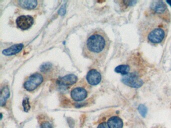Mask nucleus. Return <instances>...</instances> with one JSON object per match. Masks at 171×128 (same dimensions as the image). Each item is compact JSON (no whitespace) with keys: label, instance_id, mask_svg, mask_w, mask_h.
I'll list each match as a JSON object with an SVG mask.
<instances>
[{"label":"nucleus","instance_id":"f257e3e1","mask_svg":"<svg viewBox=\"0 0 171 128\" xmlns=\"http://www.w3.org/2000/svg\"><path fill=\"white\" fill-rule=\"evenodd\" d=\"M110 40L103 30L97 29L93 31L84 44L83 54L86 58L100 62L107 56L110 48Z\"/></svg>","mask_w":171,"mask_h":128},{"label":"nucleus","instance_id":"f03ea898","mask_svg":"<svg viewBox=\"0 0 171 128\" xmlns=\"http://www.w3.org/2000/svg\"><path fill=\"white\" fill-rule=\"evenodd\" d=\"M151 10L155 14L164 21L169 22L170 14L165 3L161 1H155L151 5Z\"/></svg>","mask_w":171,"mask_h":128},{"label":"nucleus","instance_id":"7ed1b4c3","mask_svg":"<svg viewBox=\"0 0 171 128\" xmlns=\"http://www.w3.org/2000/svg\"><path fill=\"white\" fill-rule=\"evenodd\" d=\"M154 29L149 31L147 34V40L153 44H159L164 40L166 37V30L163 27V24L156 25Z\"/></svg>","mask_w":171,"mask_h":128},{"label":"nucleus","instance_id":"20e7f679","mask_svg":"<svg viewBox=\"0 0 171 128\" xmlns=\"http://www.w3.org/2000/svg\"><path fill=\"white\" fill-rule=\"evenodd\" d=\"M122 83L134 88H139L143 86L144 82L139 76L135 73L129 74L125 75L122 78Z\"/></svg>","mask_w":171,"mask_h":128},{"label":"nucleus","instance_id":"39448f33","mask_svg":"<svg viewBox=\"0 0 171 128\" xmlns=\"http://www.w3.org/2000/svg\"><path fill=\"white\" fill-rule=\"evenodd\" d=\"M43 81V78L42 75L39 73L34 74L30 76L28 80L24 83V88L28 91H32L41 84Z\"/></svg>","mask_w":171,"mask_h":128},{"label":"nucleus","instance_id":"423d86ee","mask_svg":"<svg viewBox=\"0 0 171 128\" xmlns=\"http://www.w3.org/2000/svg\"><path fill=\"white\" fill-rule=\"evenodd\" d=\"M16 25L21 30H26L29 29L34 23V19L31 16H21L16 20Z\"/></svg>","mask_w":171,"mask_h":128},{"label":"nucleus","instance_id":"0eeeda50","mask_svg":"<svg viewBox=\"0 0 171 128\" xmlns=\"http://www.w3.org/2000/svg\"><path fill=\"white\" fill-rule=\"evenodd\" d=\"M86 80L89 84L92 86H96L101 81V74L96 70H91L87 73Z\"/></svg>","mask_w":171,"mask_h":128},{"label":"nucleus","instance_id":"6e6552de","mask_svg":"<svg viewBox=\"0 0 171 128\" xmlns=\"http://www.w3.org/2000/svg\"><path fill=\"white\" fill-rule=\"evenodd\" d=\"M71 96L75 101H82L87 97V92L83 88H75L71 92Z\"/></svg>","mask_w":171,"mask_h":128},{"label":"nucleus","instance_id":"1a4fd4ad","mask_svg":"<svg viewBox=\"0 0 171 128\" xmlns=\"http://www.w3.org/2000/svg\"><path fill=\"white\" fill-rule=\"evenodd\" d=\"M78 78L75 75L70 74L61 78L58 82L61 86H69L75 84Z\"/></svg>","mask_w":171,"mask_h":128},{"label":"nucleus","instance_id":"9d476101","mask_svg":"<svg viewBox=\"0 0 171 128\" xmlns=\"http://www.w3.org/2000/svg\"><path fill=\"white\" fill-rule=\"evenodd\" d=\"M24 45L23 44H15L14 45L12 46L9 48L3 50V55L5 56H12L15 55L16 54L20 52L22 50Z\"/></svg>","mask_w":171,"mask_h":128},{"label":"nucleus","instance_id":"9b49d317","mask_svg":"<svg viewBox=\"0 0 171 128\" xmlns=\"http://www.w3.org/2000/svg\"><path fill=\"white\" fill-rule=\"evenodd\" d=\"M17 2L20 7L27 10L34 9L38 5V2L35 0H20Z\"/></svg>","mask_w":171,"mask_h":128},{"label":"nucleus","instance_id":"f8f14e48","mask_svg":"<svg viewBox=\"0 0 171 128\" xmlns=\"http://www.w3.org/2000/svg\"><path fill=\"white\" fill-rule=\"evenodd\" d=\"M110 128H122L123 122L120 118L117 116L111 117L107 122Z\"/></svg>","mask_w":171,"mask_h":128},{"label":"nucleus","instance_id":"ddd939ff","mask_svg":"<svg viewBox=\"0 0 171 128\" xmlns=\"http://www.w3.org/2000/svg\"><path fill=\"white\" fill-rule=\"evenodd\" d=\"M10 95V91L8 88L5 87L2 89L1 93V98H0L1 106H3L5 105L7 99L9 98Z\"/></svg>","mask_w":171,"mask_h":128},{"label":"nucleus","instance_id":"4468645a","mask_svg":"<svg viewBox=\"0 0 171 128\" xmlns=\"http://www.w3.org/2000/svg\"><path fill=\"white\" fill-rule=\"evenodd\" d=\"M130 70V66L128 65H119L115 68V72L118 73H120L122 75H126L129 74Z\"/></svg>","mask_w":171,"mask_h":128},{"label":"nucleus","instance_id":"2eb2a0df","mask_svg":"<svg viewBox=\"0 0 171 128\" xmlns=\"http://www.w3.org/2000/svg\"><path fill=\"white\" fill-rule=\"evenodd\" d=\"M138 110L140 115L143 117H145L146 114L147 113V108L144 105L140 104L138 107Z\"/></svg>","mask_w":171,"mask_h":128},{"label":"nucleus","instance_id":"dca6fc26","mask_svg":"<svg viewBox=\"0 0 171 128\" xmlns=\"http://www.w3.org/2000/svg\"><path fill=\"white\" fill-rule=\"evenodd\" d=\"M23 106L24 108V110L26 112H28L30 109V105L29 101L28 98L24 99L23 101Z\"/></svg>","mask_w":171,"mask_h":128},{"label":"nucleus","instance_id":"f3484780","mask_svg":"<svg viewBox=\"0 0 171 128\" xmlns=\"http://www.w3.org/2000/svg\"><path fill=\"white\" fill-rule=\"evenodd\" d=\"M40 128H53L51 125L48 122H44L40 126Z\"/></svg>","mask_w":171,"mask_h":128},{"label":"nucleus","instance_id":"a211bd4d","mask_svg":"<svg viewBox=\"0 0 171 128\" xmlns=\"http://www.w3.org/2000/svg\"><path fill=\"white\" fill-rule=\"evenodd\" d=\"M65 12H66V8H65V6L64 5L62 6L60 9H59V11H58V13L60 15L63 16L65 14Z\"/></svg>","mask_w":171,"mask_h":128},{"label":"nucleus","instance_id":"6ab92c4d","mask_svg":"<svg viewBox=\"0 0 171 128\" xmlns=\"http://www.w3.org/2000/svg\"><path fill=\"white\" fill-rule=\"evenodd\" d=\"M97 128H110L109 126H108V124L107 123L104 122L103 123H101V124H100L98 125Z\"/></svg>","mask_w":171,"mask_h":128},{"label":"nucleus","instance_id":"aec40b11","mask_svg":"<svg viewBox=\"0 0 171 128\" xmlns=\"http://www.w3.org/2000/svg\"><path fill=\"white\" fill-rule=\"evenodd\" d=\"M167 2L171 6V1H167Z\"/></svg>","mask_w":171,"mask_h":128}]
</instances>
